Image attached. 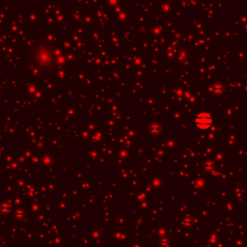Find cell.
<instances>
[{
	"instance_id": "6da1fadb",
	"label": "cell",
	"mask_w": 247,
	"mask_h": 247,
	"mask_svg": "<svg viewBox=\"0 0 247 247\" xmlns=\"http://www.w3.org/2000/svg\"><path fill=\"white\" fill-rule=\"evenodd\" d=\"M211 119L208 114H201L196 119V125L200 129H208L211 125Z\"/></svg>"
}]
</instances>
